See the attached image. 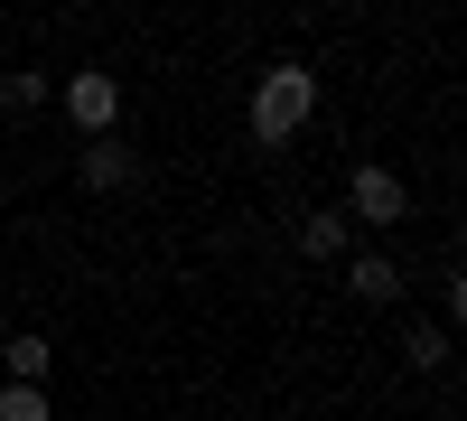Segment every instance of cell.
Returning a JSON list of instances; mask_svg holds the SVG:
<instances>
[{
  "label": "cell",
  "instance_id": "cell-1",
  "mask_svg": "<svg viewBox=\"0 0 467 421\" xmlns=\"http://www.w3.org/2000/svg\"><path fill=\"white\" fill-rule=\"evenodd\" d=\"M308 112H318V75H308V66H262V85H253V141H290Z\"/></svg>",
  "mask_w": 467,
  "mask_h": 421
},
{
  "label": "cell",
  "instance_id": "cell-2",
  "mask_svg": "<svg viewBox=\"0 0 467 421\" xmlns=\"http://www.w3.org/2000/svg\"><path fill=\"white\" fill-rule=\"evenodd\" d=\"M411 216V187L393 169H356L346 178V225H402Z\"/></svg>",
  "mask_w": 467,
  "mask_h": 421
},
{
  "label": "cell",
  "instance_id": "cell-3",
  "mask_svg": "<svg viewBox=\"0 0 467 421\" xmlns=\"http://www.w3.org/2000/svg\"><path fill=\"white\" fill-rule=\"evenodd\" d=\"M66 112H75V132H112V122H122V85H112V66H75L66 75Z\"/></svg>",
  "mask_w": 467,
  "mask_h": 421
},
{
  "label": "cell",
  "instance_id": "cell-4",
  "mask_svg": "<svg viewBox=\"0 0 467 421\" xmlns=\"http://www.w3.org/2000/svg\"><path fill=\"white\" fill-rule=\"evenodd\" d=\"M346 290H356V300H374V310H383V300H402V272H393L383 253H356V262H346Z\"/></svg>",
  "mask_w": 467,
  "mask_h": 421
},
{
  "label": "cell",
  "instance_id": "cell-5",
  "mask_svg": "<svg viewBox=\"0 0 467 421\" xmlns=\"http://www.w3.org/2000/svg\"><path fill=\"white\" fill-rule=\"evenodd\" d=\"M122 178H131V150L112 132H85V187H122Z\"/></svg>",
  "mask_w": 467,
  "mask_h": 421
},
{
  "label": "cell",
  "instance_id": "cell-6",
  "mask_svg": "<svg viewBox=\"0 0 467 421\" xmlns=\"http://www.w3.org/2000/svg\"><path fill=\"white\" fill-rule=\"evenodd\" d=\"M299 253H308V262H337V253H346V216H337V206L299 216Z\"/></svg>",
  "mask_w": 467,
  "mask_h": 421
},
{
  "label": "cell",
  "instance_id": "cell-7",
  "mask_svg": "<svg viewBox=\"0 0 467 421\" xmlns=\"http://www.w3.org/2000/svg\"><path fill=\"white\" fill-rule=\"evenodd\" d=\"M402 356H411L420 374H440V365H449V328H431V319H411V328H402Z\"/></svg>",
  "mask_w": 467,
  "mask_h": 421
},
{
  "label": "cell",
  "instance_id": "cell-8",
  "mask_svg": "<svg viewBox=\"0 0 467 421\" xmlns=\"http://www.w3.org/2000/svg\"><path fill=\"white\" fill-rule=\"evenodd\" d=\"M0 365H10L19 384H47V365H57V356H47V337H10V356H0Z\"/></svg>",
  "mask_w": 467,
  "mask_h": 421
},
{
  "label": "cell",
  "instance_id": "cell-9",
  "mask_svg": "<svg viewBox=\"0 0 467 421\" xmlns=\"http://www.w3.org/2000/svg\"><path fill=\"white\" fill-rule=\"evenodd\" d=\"M37 103H47V75H37V66L0 75V112H37Z\"/></svg>",
  "mask_w": 467,
  "mask_h": 421
},
{
  "label": "cell",
  "instance_id": "cell-10",
  "mask_svg": "<svg viewBox=\"0 0 467 421\" xmlns=\"http://www.w3.org/2000/svg\"><path fill=\"white\" fill-rule=\"evenodd\" d=\"M0 421H47V384H19L10 374V384H0Z\"/></svg>",
  "mask_w": 467,
  "mask_h": 421
}]
</instances>
